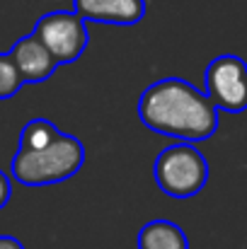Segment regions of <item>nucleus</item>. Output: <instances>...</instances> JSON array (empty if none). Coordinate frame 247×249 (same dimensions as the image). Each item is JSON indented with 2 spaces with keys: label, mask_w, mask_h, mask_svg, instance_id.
<instances>
[{
  "label": "nucleus",
  "mask_w": 247,
  "mask_h": 249,
  "mask_svg": "<svg viewBox=\"0 0 247 249\" xmlns=\"http://www.w3.org/2000/svg\"><path fill=\"white\" fill-rule=\"evenodd\" d=\"M138 116L146 128L191 145L213 138L218 131L213 102L182 78H163L148 85L138 99Z\"/></svg>",
  "instance_id": "nucleus-1"
},
{
  "label": "nucleus",
  "mask_w": 247,
  "mask_h": 249,
  "mask_svg": "<svg viewBox=\"0 0 247 249\" xmlns=\"http://www.w3.org/2000/svg\"><path fill=\"white\" fill-rule=\"evenodd\" d=\"M85 165V145L80 138L61 133L41 150H17L12 158V179L22 186H49L71 179Z\"/></svg>",
  "instance_id": "nucleus-2"
},
{
  "label": "nucleus",
  "mask_w": 247,
  "mask_h": 249,
  "mask_svg": "<svg viewBox=\"0 0 247 249\" xmlns=\"http://www.w3.org/2000/svg\"><path fill=\"white\" fill-rule=\"evenodd\" d=\"M153 177L170 198H191L209 181V162L196 145L174 143L155 158Z\"/></svg>",
  "instance_id": "nucleus-3"
},
{
  "label": "nucleus",
  "mask_w": 247,
  "mask_h": 249,
  "mask_svg": "<svg viewBox=\"0 0 247 249\" xmlns=\"http://www.w3.org/2000/svg\"><path fill=\"white\" fill-rule=\"evenodd\" d=\"M54 56V61L58 66L66 63H76L85 53L90 34H87V24L80 15L76 12H66V10H56V12H46L37 19L34 32H32Z\"/></svg>",
  "instance_id": "nucleus-4"
},
{
  "label": "nucleus",
  "mask_w": 247,
  "mask_h": 249,
  "mask_svg": "<svg viewBox=\"0 0 247 249\" xmlns=\"http://www.w3.org/2000/svg\"><path fill=\"white\" fill-rule=\"evenodd\" d=\"M206 97L218 111L240 114L247 109V63L235 53L216 56L204 75Z\"/></svg>",
  "instance_id": "nucleus-5"
},
{
  "label": "nucleus",
  "mask_w": 247,
  "mask_h": 249,
  "mask_svg": "<svg viewBox=\"0 0 247 249\" xmlns=\"http://www.w3.org/2000/svg\"><path fill=\"white\" fill-rule=\"evenodd\" d=\"M73 12L97 24L131 27L146 17V0H73Z\"/></svg>",
  "instance_id": "nucleus-6"
},
{
  "label": "nucleus",
  "mask_w": 247,
  "mask_h": 249,
  "mask_svg": "<svg viewBox=\"0 0 247 249\" xmlns=\"http://www.w3.org/2000/svg\"><path fill=\"white\" fill-rule=\"evenodd\" d=\"M7 53L12 56V61H15V66H17L24 85L46 83L54 75V71L58 68V63L54 61V56L49 53V49L34 34H27V36L17 39Z\"/></svg>",
  "instance_id": "nucleus-7"
},
{
  "label": "nucleus",
  "mask_w": 247,
  "mask_h": 249,
  "mask_svg": "<svg viewBox=\"0 0 247 249\" xmlns=\"http://www.w3.org/2000/svg\"><path fill=\"white\" fill-rule=\"evenodd\" d=\"M138 249H189V240L177 223L151 220L138 232Z\"/></svg>",
  "instance_id": "nucleus-8"
},
{
  "label": "nucleus",
  "mask_w": 247,
  "mask_h": 249,
  "mask_svg": "<svg viewBox=\"0 0 247 249\" xmlns=\"http://www.w3.org/2000/svg\"><path fill=\"white\" fill-rule=\"evenodd\" d=\"M63 131H58L49 119H32L29 124H24L22 133H19V145L17 150H41L46 145H51Z\"/></svg>",
  "instance_id": "nucleus-9"
},
{
  "label": "nucleus",
  "mask_w": 247,
  "mask_h": 249,
  "mask_svg": "<svg viewBox=\"0 0 247 249\" xmlns=\"http://www.w3.org/2000/svg\"><path fill=\"white\" fill-rule=\"evenodd\" d=\"M22 75L12 61L10 53H0V99H10L12 94H17L22 89Z\"/></svg>",
  "instance_id": "nucleus-10"
},
{
  "label": "nucleus",
  "mask_w": 247,
  "mask_h": 249,
  "mask_svg": "<svg viewBox=\"0 0 247 249\" xmlns=\"http://www.w3.org/2000/svg\"><path fill=\"white\" fill-rule=\"evenodd\" d=\"M10 196H12V184H10V177L0 169V208H5V206H7Z\"/></svg>",
  "instance_id": "nucleus-11"
},
{
  "label": "nucleus",
  "mask_w": 247,
  "mask_h": 249,
  "mask_svg": "<svg viewBox=\"0 0 247 249\" xmlns=\"http://www.w3.org/2000/svg\"><path fill=\"white\" fill-rule=\"evenodd\" d=\"M0 249H24V245L17 240V237H10V235H0Z\"/></svg>",
  "instance_id": "nucleus-12"
}]
</instances>
